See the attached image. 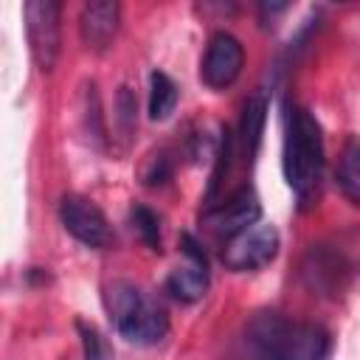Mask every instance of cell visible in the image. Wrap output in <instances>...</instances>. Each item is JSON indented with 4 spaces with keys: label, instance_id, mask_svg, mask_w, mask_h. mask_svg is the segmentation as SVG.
<instances>
[{
    "label": "cell",
    "instance_id": "6da1fadb",
    "mask_svg": "<svg viewBox=\"0 0 360 360\" xmlns=\"http://www.w3.org/2000/svg\"><path fill=\"white\" fill-rule=\"evenodd\" d=\"M242 343L250 360H326L332 338L321 323L259 309L248 318Z\"/></svg>",
    "mask_w": 360,
    "mask_h": 360
},
{
    "label": "cell",
    "instance_id": "7a4b0ae2",
    "mask_svg": "<svg viewBox=\"0 0 360 360\" xmlns=\"http://www.w3.org/2000/svg\"><path fill=\"white\" fill-rule=\"evenodd\" d=\"M323 163H326V149L318 118L304 107H292L284 127L281 166H284V180L298 197L301 208H307L318 194Z\"/></svg>",
    "mask_w": 360,
    "mask_h": 360
},
{
    "label": "cell",
    "instance_id": "3957f363",
    "mask_svg": "<svg viewBox=\"0 0 360 360\" xmlns=\"http://www.w3.org/2000/svg\"><path fill=\"white\" fill-rule=\"evenodd\" d=\"M104 309L127 343L155 346L169 332L166 309L132 281H110L104 287Z\"/></svg>",
    "mask_w": 360,
    "mask_h": 360
},
{
    "label": "cell",
    "instance_id": "277c9868",
    "mask_svg": "<svg viewBox=\"0 0 360 360\" xmlns=\"http://www.w3.org/2000/svg\"><path fill=\"white\" fill-rule=\"evenodd\" d=\"M301 284L318 298H338L354 278V262L340 245L315 242L304 250L298 264Z\"/></svg>",
    "mask_w": 360,
    "mask_h": 360
},
{
    "label": "cell",
    "instance_id": "5b68a950",
    "mask_svg": "<svg viewBox=\"0 0 360 360\" xmlns=\"http://www.w3.org/2000/svg\"><path fill=\"white\" fill-rule=\"evenodd\" d=\"M59 17H62V3H56V0H28L22 6L31 59L42 73H51L56 68V59L62 51Z\"/></svg>",
    "mask_w": 360,
    "mask_h": 360
},
{
    "label": "cell",
    "instance_id": "8992f818",
    "mask_svg": "<svg viewBox=\"0 0 360 360\" xmlns=\"http://www.w3.org/2000/svg\"><path fill=\"white\" fill-rule=\"evenodd\" d=\"M281 248V236L273 225L267 222H253L250 228H245L242 233L231 236L228 242H222V264L233 273H248V270H259L264 264H270L276 259Z\"/></svg>",
    "mask_w": 360,
    "mask_h": 360
},
{
    "label": "cell",
    "instance_id": "52a82bcc",
    "mask_svg": "<svg viewBox=\"0 0 360 360\" xmlns=\"http://www.w3.org/2000/svg\"><path fill=\"white\" fill-rule=\"evenodd\" d=\"M59 222L76 242H82L87 248H110L112 245V228H110L104 211L82 194H65L59 200Z\"/></svg>",
    "mask_w": 360,
    "mask_h": 360
},
{
    "label": "cell",
    "instance_id": "ba28073f",
    "mask_svg": "<svg viewBox=\"0 0 360 360\" xmlns=\"http://www.w3.org/2000/svg\"><path fill=\"white\" fill-rule=\"evenodd\" d=\"M242 65H245L242 42L228 31H217L208 39L200 62V82L211 90H225L239 79Z\"/></svg>",
    "mask_w": 360,
    "mask_h": 360
},
{
    "label": "cell",
    "instance_id": "9c48e42d",
    "mask_svg": "<svg viewBox=\"0 0 360 360\" xmlns=\"http://www.w3.org/2000/svg\"><path fill=\"white\" fill-rule=\"evenodd\" d=\"M259 217H262L259 194L253 191V186H242L225 202H214L202 214V222H205V228L214 236H219V239L228 242L231 236H236L245 228H250L253 222H259Z\"/></svg>",
    "mask_w": 360,
    "mask_h": 360
},
{
    "label": "cell",
    "instance_id": "30bf717a",
    "mask_svg": "<svg viewBox=\"0 0 360 360\" xmlns=\"http://www.w3.org/2000/svg\"><path fill=\"white\" fill-rule=\"evenodd\" d=\"M180 250L186 256V264L174 267L166 276V292L180 304H194L208 290V259L191 233L180 236Z\"/></svg>",
    "mask_w": 360,
    "mask_h": 360
},
{
    "label": "cell",
    "instance_id": "8fae6325",
    "mask_svg": "<svg viewBox=\"0 0 360 360\" xmlns=\"http://www.w3.org/2000/svg\"><path fill=\"white\" fill-rule=\"evenodd\" d=\"M121 25V6L115 0H90L79 14V37L82 45L93 53H104Z\"/></svg>",
    "mask_w": 360,
    "mask_h": 360
},
{
    "label": "cell",
    "instance_id": "7c38bea8",
    "mask_svg": "<svg viewBox=\"0 0 360 360\" xmlns=\"http://www.w3.org/2000/svg\"><path fill=\"white\" fill-rule=\"evenodd\" d=\"M264 121H267V98L262 93H256L245 101L242 121H239V143H242L245 160H253V155L259 152V143L264 135Z\"/></svg>",
    "mask_w": 360,
    "mask_h": 360
},
{
    "label": "cell",
    "instance_id": "4fadbf2b",
    "mask_svg": "<svg viewBox=\"0 0 360 360\" xmlns=\"http://www.w3.org/2000/svg\"><path fill=\"white\" fill-rule=\"evenodd\" d=\"M335 183L340 194L360 208V138H349L340 149L338 166H335Z\"/></svg>",
    "mask_w": 360,
    "mask_h": 360
},
{
    "label": "cell",
    "instance_id": "5bb4252c",
    "mask_svg": "<svg viewBox=\"0 0 360 360\" xmlns=\"http://www.w3.org/2000/svg\"><path fill=\"white\" fill-rule=\"evenodd\" d=\"M177 107V84L172 82L169 73L152 70L149 73V118L152 121H166Z\"/></svg>",
    "mask_w": 360,
    "mask_h": 360
},
{
    "label": "cell",
    "instance_id": "9a60e30c",
    "mask_svg": "<svg viewBox=\"0 0 360 360\" xmlns=\"http://www.w3.org/2000/svg\"><path fill=\"white\" fill-rule=\"evenodd\" d=\"M82 124H84V132L87 138L96 143V146H104L107 141V132H104V118H101V104H98V93H96V84H84V107H82Z\"/></svg>",
    "mask_w": 360,
    "mask_h": 360
},
{
    "label": "cell",
    "instance_id": "2e32d148",
    "mask_svg": "<svg viewBox=\"0 0 360 360\" xmlns=\"http://www.w3.org/2000/svg\"><path fill=\"white\" fill-rule=\"evenodd\" d=\"M138 98H135V90L129 84H121L118 87V96H115V129L124 141L132 138L135 132V124H138Z\"/></svg>",
    "mask_w": 360,
    "mask_h": 360
},
{
    "label": "cell",
    "instance_id": "e0dca14e",
    "mask_svg": "<svg viewBox=\"0 0 360 360\" xmlns=\"http://www.w3.org/2000/svg\"><path fill=\"white\" fill-rule=\"evenodd\" d=\"M129 219H132V228H135L138 239L149 250L160 253V219H158V214L152 208H146V205H135L129 211Z\"/></svg>",
    "mask_w": 360,
    "mask_h": 360
},
{
    "label": "cell",
    "instance_id": "ac0fdd59",
    "mask_svg": "<svg viewBox=\"0 0 360 360\" xmlns=\"http://www.w3.org/2000/svg\"><path fill=\"white\" fill-rule=\"evenodd\" d=\"M76 329H79V338H82V357L84 360H112V349L107 346V340L101 338V332L93 323L79 321Z\"/></svg>",
    "mask_w": 360,
    "mask_h": 360
},
{
    "label": "cell",
    "instance_id": "d6986e66",
    "mask_svg": "<svg viewBox=\"0 0 360 360\" xmlns=\"http://www.w3.org/2000/svg\"><path fill=\"white\" fill-rule=\"evenodd\" d=\"M172 172H174V166H172L169 152L166 149H158V152H152L146 158V163L141 169V177H143L146 186H163V183L172 180Z\"/></svg>",
    "mask_w": 360,
    "mask_h": 360
}]
</instances>
